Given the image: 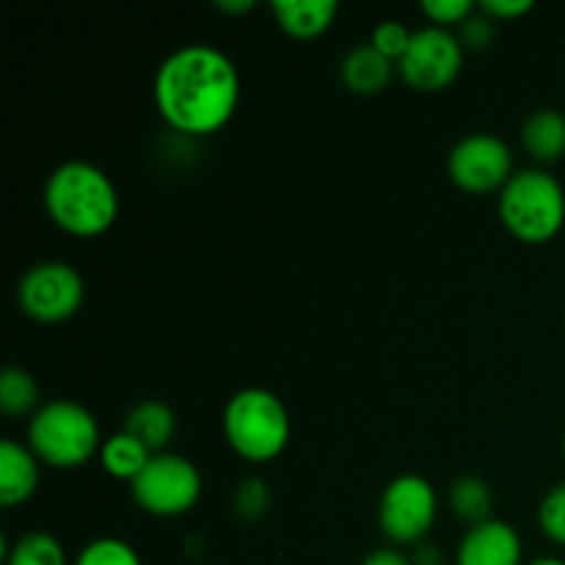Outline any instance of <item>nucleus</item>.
I'll list each match as a JSON object with an SVG mask.
<instances>
[{
  "label": "nucleus",
  "mask_w": 565,
  "mask_h": 565,
  "mask_svg": "<svg viewBox=\"0 0 565 565\" xmlns=\"http://www.w3.org/2000/svg\"><path fill=\"white\" fill-rule=\"evenodd\" d=\"M42 392L25 367H6L0 373V412L6 417H33L42 408Z\"/></svg>",
  "instance_id": "nucleus-19"
},
{
  "label": "nucleus",
  "mask_w": 565,
  "mask_h": 565,
  "mask_svg": "<svg viewBox=\"0 0 565 565\" xmlns=\"http://www.w3.org/2000/svg\"><path fill=\"white\" fill-rule=\"evenodd\" d=\"M202 472L180 452H158L130 483V494L143 513L158 519L185 516L202 500Z\"/></svg>",
  "instance_id": "nucleus-6"
},
{
  "label": "nucleus",
  "mask_w": 565,
  "mask_h": 565,
  "mask_svg": "<svg viewBox=\"0 0 565 565\" xmlns=\"http://www.w3.org/2000/svg\"><path fill=\"white\" fill-rule=\"evenodd\" d=\"M539 527L552 544L565 546V480L552 486L539 505Z\"/></svg>",
  "instance_id": "nucleus-23"
},
{
  "label": "nucleus",
  "mask_w": 565,
  "mask_h": 565,
  "mask_svg": "<svg viewBox=\"0 0 565 565\" xmlns=\"http://www.w3.org/2000/svg\"><path fill=\"white\" fill-rule=\"evenodd\" d=\"M72 565H143L141 555L132 544L121 539H110V535H103V539H94L77 552L75 563Z\"/></svg>",
  "instance_id": "nucleus-21"
},
{
  "label": "nucleus",
  "mask_w": 565,
  "mask_h": 565,
  "mask_svg": "<svg viewBox=\"0 0 565 565\" xmlns=\"http://www.w3.org/2000/svg\"><path fill=\"white\" fill-rule=\"evenodd\" d=\"M395 61L381 55L370 42L348 50L340 64L342 86L351 94H359V97H375V94L384 92L392 83V77H395Z\"/></svg>",
  "instance_id": "nucleus-14"
},
{
  "label": "nucleus",
  "mask_w": 565,
  "mask_h": 565,
  "mask_svg": "<svg viewBox=\"0 0 565 565\" xmlns=\"http://www.w3.org/2000/svg\"><path fill=\"white\" fill-rule=\"evenodd\" d=\"M563 461H565V434H563Z\"/></svg>",
  "instance_id": "nucleus-32"
},
{
  "label": "nucleus",
  "mask_w": 565,
  "mask_h": 565,
  "mask_svg": "<svg viewBox=\"0 0 565 565\" xmlns=\"http://www.w3.org/2000/svg\"><path fill=\"white\" fill-rule=\"evenodd\" d=\"M447 174L458 191L472 193V196L500 193L516 174L513 152L494 132H472L450 149Z\"/></svg>",
  "instance_id": "nucleus-10"
},
{
  "label": "nucleus",
  "mask_w": 565,
  "mask_h": 565,
  "mask_svg": "<svg viewBox=\"0 0 565 565\" xmlns=\"http://www.w3.org/2000/svg\"><path fill=\"white\" fill-rule=\"evenodd\" d=\"M461 39L445 28H419L414 31L406 55L397 61V75L408 88L419 94H436L450 88L463 70Z\"/></svg>",
  "instance_id": "nucleus-9"
},
{
  "label": "nucleus",
  "mask_w": 565,
  "mask_h": 565,
  "mask_svg": "<svg viewBox=\"0 0 565 565\" xmlns=\"http://www.w3.org/2000/svg\"><path fill=\"white\" fill-rule=\"evenodd\" d=\"M439 516V494L423 475H397L379 500V527L390 546L425 544Z\"/></svg>",
  "instance_id": "nucleus-7"
},
{
  "label": "nucleus",
  "mask_w": 565,
  "mask_h": 565,
  "mask_svg": "<svg viewBox=\"0 0 565 565\" xmlns=\"http://www.w3.org/2000/svg\"><path fill=\"white\" fill-rule=\"evenodd\" d=\"M456 33L461 39L463 50H486L497 39V22L478 9Z\"/></svg>",
  "instance_id": "nucleus-26"
},
{
  "label": "nucleus",
  "mask_w": 565,
  "mask_h": 565,
  "mask_svg": "<svg viewBox=\"0 0 565 565\" xmlns=\"http://www.w3.org/2000/svg\"><path fill=\"white\" fill-rule=\"evenodd\" d=\"M524 546L516 527L489 519L463 533L456 550V565H524Z\"/></svg>",
  "instance_id": "nucleus-11"
},
{
  "label": "nucleus",
  "mask_w": 565,
  "mask_h": 565,
  "mask_svg": "<svg viewBox=\"0 0 565 565\" xmlns=\"http://www.w3.org/2000/svg\"><path fill=\"white\" fill-rule=\"evenodd\" d=\"M412 36L414 31H408L403 22L384 20L373 28V33H370V44H373L381 55H386V58L397 64V61L406 55L408 44H412Z\"/></svg>",
  "instance_id": "nucleus-25"
},
{
  "label": "nucleus",
  "mask_w": 565,
  "mask_h": 565,
  "mask_svg": "<svg viewBox=\"0 0 565 565\" xmlns=\"http://www.w3.org/2000/svg\"><path fill=\"white\" fill-rule=\"evenodd\" d=\"M130 436H136L152 456L169 452L171 441L177 436V414L169 403L163 401H141L127 412L125 428Z\"/></svg>",
  "instance_id": "nucleus-16"
},
{
  "label": "nucleus",
  "mask_w": 565,
  "mask_h": 565,
  "mask_svg": "<svg viewBox=\"0 0 565 565\" xmlns=\"http://www.w3.org/2000/svg\"><path fill=\"white\" fill-rule=\"evenodd\" d=\"M241 72L213 44H185L160 61L152 99L160 119L185 138L224 130L241 105Z\"/></svg>",
  "instance_id": "nucleus-1"
},
{
  "label": "nucleus",
  "mask_w": 565,
  "mask_h": 565,
  "mask_svg": "<svg viewBox=\"0 0 565 565\" xmlns=\"http://www.w3.org/2000/svg\"><path fill=\"white\" fill-rule=\"evenodd\" d=\"M254 0H218L215 3V9L221 11V14H246V11L254 9Z\"/></svg>",
  "instance_id": "nucleus-29"
},
{
  "label": "nucleus",
  "mask_w": 565,
  "mask_h": 565,
  "mask_svg": "<svg viewBox=\"0 0 565 565\" xmlns=\"http://www.w3.org/2000/svg\"><path fill=\"white\" fill-rule=\"evenodd\" d=\"M527 565H565V561H561V557H539V561H533Z\"/></svg>",
  "instance_id": "nucleus-31"
},
{
  "label": "nucleus",
  "mask_w": 565,
  "mask_h": 565,
  "mask_svg": "<svg viewBox=\"0 0 565 565\" xmlns=\"http://www.w3.org/2000/svg\"><path fill=\"white\" fill-rule=\"evenodd\" d=\"M497 215L511 237L527 246L555 241L565 226V191L552 171L519 169L497 193Z\"/></svg>",
  "instance_id": "nucleus-4"
},
{
  "label": "nucleus",
  "mask_w": 565,
  "mask_h": 565,
  "mask_svg": "<svg viewBox=\"0 0 565 565\" xmlns=\"http://www.w3.org/2000/svg\"><path fill=\"white\" fill-rule=\"evenodd\" d=\"M42 480V461L33 456L28 445L17 439L0 441V505H25L39 491Z\"/></svg>",
  "instance_id": "nucleus-12"
},
{
  "label": "nucleus",
  "mask_w": 565,
  "mask_h": 565,
  "mask_svg": "<svg viewBox=\"0 0 565 565\" xmlns=\"http://www.w3.org/2000/svg\"><path fill=\"white\" fill-rule=\"evenodd\" d=\"M42 202L50 221L81 241L105 235L119 218V191L114 180L88 160L55 166L44 180Z\"/></svg>",
  "instance_id": "nucleus-2"
},
{
  "label": "nucleus",
  "mask_w": 565,
  "mask_h": 565,
  "mask_svg": "<svg viewBox=\"0 0 565 565\" xmlns=\"http://www.w3.org/2000/svg\"><path fill=\"white\" fill-rule=\"evenodd\" d=\"M447 505H450V513L458 522H467L469 527H475V524L494 519L491 516V511H494V491L478 475H463V478L452 480Z\"/></svg>",
  "instance_id": "nucleus-18"
},
{
  "label": "nucleus",
  "mask_w": 565,
  "mask_h": 565,
  "mask_svg": "<svg viewBox=\"0 0 565 565\" xmlns=\"http://www.w3.org/2000/svg\"><path fill=\"white\" fill-rule=\"evenodd\" d=\"M419 9L434 28L452 31V28H461L478 11V3H472V0H425Z\"/></svg>",
  "instance_id": "nucleus-24"
},
{
  "label": "nucleus",
  "mask_w": 565,
  "mask_h": 565,
  "mask_svg": "<svg viewBox=\"0 0 565 565\" xmlns=\"http://www.w3.org/2000/svg\"><path fill=\"white\" fill-rule=\"evenodd\" d=\"M97 458L105 475H110L114 480L132 483V480L147 469L152 452H149L136 436H130L127 430H119V434L108 436V439L103 441Z\"/></svg>",
  "instance_id": "nucleus-17"
},
{
  "label": "nucleus",
  "mask_w": 565,
  "mask_h": 565,
  "mask_svg": "<svg viewBox=\"0 0 565 565\" xmlns=\"http://www.w3.org/2000/svg\"><path fill=\"white\" fill-rule=\"evenodd\" d=\"M270 508V489L265 480L246 478L237 483L235 494H232V511L246 522L263 519Z\"/></svg>",
  "instance_id": "nucleus-22"
},
{
  "label": "nucleus",
  "mask_w": 565,
  "mask_h": 565,
  "mask_svg": "<svg viewBox=\"0 0 565 565\" xmlns=\"http://www.w3.org/2000/svg\"><path fill=\"white\" fill-rule=\"evenodd\" d=\"M3 561L6 565H72L61 541L44 530L20 535L11 546H3Z\"/></svg>",
  "instance_id": "nucleus-20"
},
{
  "label": "nucleus",
  "mask_w": 565,
  "mask_h": 565,
  "mask_svg": "<svg viewBox=\"0 0 565 565\" xmlns=\"http://www.w3.org/2000/svg\"><path fill=\"white\" fill-rule=\"evenodd\" d=\"M414 565H441V555L436 546H428V544H419L417 546V555L412 557Z\"/></svg>",
  "instance_id": "nucleus-30"
},
{
  "label": "nucleus",
  "mask_w": 565,
  "mask_h": 565,
  "mask_svg": "<svg viewBox=\"0 0 565 565\" xmlns=\"http://www.w3.org/2000/svg\"><path fill=\"white\" fill-rule=\"evenodd\" d=\"M478 9L494 22H513L533 11V0H483Z\"/></svg>",
  "instance_id": "nucleus-27"
},
{
  "label": "nucleus",
  "mask_w": 565,
  "mask_h": 565,
  "mask_svg": "<svg viewBox=\"0 0 565 565\" xmlns=\"http://www.w3.org/2000/svg\"><path fill=\"white\" fill-rule=\"evenodd\" d=\"M362 565H414L412 557L401 550V546H381L364 557Z\"/></svg>",
  "instance_id": "nucleus-28"
},
{
  "label": "nucleus",
  "mask_w": 565,
  "mask_h": 565,
  "mask_svg": "<svg viewBox=\"0 0 565 565\" xmlns=\"http://www.w3.org/2000/svg\"><path fill=\"white\" fill-rule=\"evenodd\" d=\"M99 423L83 403L47 401L28 419V447L42 467L70 472L99 456L103 447Z\"/></svg>",
  "instance_id": "nucleus-5"
},
{
  "label": "nucleus",
  "mask_w": 565,
  "mask_h": 565,
  "mask_svg": "<svg viewBox=\"0 0 565 565\" xmlns=\"http://www.w3.org/2000/svg\"><path fill=\"white\" fill-rule=\"evenodd\" d=\"M270 14L281 33L298 42H312L334 25L340 3L337 0H276L270 3Z\"/></svg>",
  "instance_id": "nucleus-13"
},
{
  "label": "nucleus",
  "mask_w": 565,
  "mask_h": 565,
  "mask_svg": "<svg viewBox=\"0 0 565 565\" xmlns=\"http://www.w3.org/2000/svg\"><path fill=\"white\" fill-rule=\"evenodd\" d=\"M86 301V281L75 265L44 259L31 265L17 281V307L33 323L55 326L75 318Z\"/></svg>",
  "instance_id": "nucleus-8"
},
{
  "label": "nucleus",
  "mask_w": 565,
  "mask_h": 565,
  "mask_svg": "<svg viewBox=\"0 0 565 565\" xmlns=\"http://www.w3.org/2000/svg\"><path fill=\"white\" fill-rule=\"evenodd\" d=\"M221 428L237 458L248 463H270L290 445L292 419L276 392L246 386L226 401Z\"/></svg>",
  "instance_id": "nucleus-3"
},
{
  "label": "nucleus",
  "mask_w": 565,
  "mask_h": 565,
  "mask_svg": "<svg viewBox=\"0 0 565 565\" xmlns=\"http://www.w3.org/2000/svg\"><path fill=\"white\" fill-rule=\"evenodd\" d=\"M522 149L544 169L565 158V114L557 108H539L522 121Z\"/></svg>",
  "instance_id": "nucleus-15"
}]
</instances>
